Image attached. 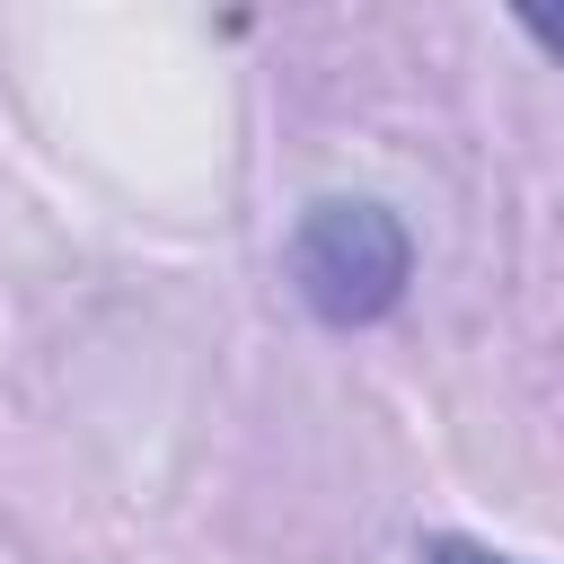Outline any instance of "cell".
<instances>
[{
  "instance_id": "6da1fadb",
  "label": "cell",
  "mask_w": 564,
  "mask_h": 564,
  "mask_svg": "<svg viewBox=\"0 0 564 564\" xmlns=\"http://www.w3.org/2000/svg\"><path fill=\"white\" fill-rule=\"evenodd\" d=\"M414 282V238L388 203L335 194L308 203L291 229V291L317 326H379Z\"/></svg>"
},
{
  "instance_id": "7a4b0ae2",
  "label": "cell",
  "mask_w": 564,
  "mask_h": 564,
  "mask_svg": "<svg viewBox=\"0 0 564 564\" xmlns=\"http://www.w3.org/2000/svg\"><path fill=\"white\" fill-rule=\"evenodd\" d=\"M414 564H520V555H502V546H476V538H449V529H441V538H423V546H414Z\"/></svg>"
},
{
  "instance_id": "3957f363",
  "label": "cell",
  "mask_w": 564,
  "mask_h": 564,
  "mask_svg": "<svg viewBox=\"0 0 564 564\" xmlns=\"http://www.w3.org/2000/svg\"><path fill=\"white\" fill-rule=\"evenodd\" d=\"M520 35L546 44V53H564V18H555V9H520Z\"/></svg>"
}]
</instances>
